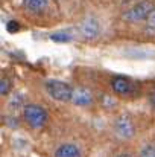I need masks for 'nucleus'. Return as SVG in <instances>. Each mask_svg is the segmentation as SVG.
<instances>
[{
    "instance_id": "obj_3",
    "label": "nucleus",
    "mask_w": 155,
    "mask_h": 157,
    "mask_svg": "<svg viewBox=\"0 0 155 157\" xmlns=\"http://www.w3.org/2000/svg\"><path fill=\"white\" fill-rule=\"evenodd\" d=\"M111 133L120 142H129L137 134V125L129 114H117L111 122Z\"/></svg>"
},
{
    "instance_id": "obj_6",
    "label": "nucleus",
    "mask_w": 155,
    "mask_h": 157,
    "mask_svg": "<svg viewBox=\"0 0 155 157\" xmlns=\"http://www.w3.org/2000/svg\"><path fill=\"white\" fill-rule=\"evenodd\" d=\"M109 89L117 98H131L137 92V86L132 79L123 75H116L109 79Z\"/></svg>"
},
{
    "instance_id": "obj_12",
    "label": "nucleus",
    "mask_w": 155,
    "mask_h": 157,
    "mask_svg": "<svg viewBox=\"0 0 155 157\" xmlns=\"http://www.w3.org/2000/svg\"><path fill=\"white\" fill-rule=\"evenodd\" d=\"M143 31L148 35H155V9L148 15V18L143 23Z\"/></svg>"
},
{
    "instance_id": "obj_11",
    "label": "nucleus",
    "mask_w": 155,
    "mask_h": 157,
    "mask_svg": "<svg viewBox=\"0 0 155 157\" xmlns=\"http://www.w3.org/2000/svg\"><path fill=\"white\" fill-rule=\"evenodd\" d=\"M12 86H14L12 78H9V76H6V75H3V76L0 78V95H2V98L11 95Z\"/></svg>"
},
{
    "instance_id": "obj_5",
    "label": "nucleus",
    "mask_w": 155,
    "mask_h": 157,
    "mask_svg": "<svg viewBox=\"0 0 155 157\" xmlns=\"http://www.w3.org/2000/svg\"><path fill=\"white\" fill-rule=\"evenodd\" d=\"M76 34L84 41H94L102 34V25L98 17L85 15L76 26Z\"/></svg>"
},
{
    "instance_id": "obj_14",
    "label": "nucleus",
    "mask_w": 155,
    "mask_h": 157,
    "mask_svg": "<svg viewBox=\"0 0 155 157\" xmlns=\"http://www.w3.org/2000/svg\"><path fill=\"white\" fill-rule=\"evenodd\" d=\"M6 28H8V31H9V32H12V34H14V32H18L21 26H20L15 20H11V21L6 25Z\"/></svg>"
},
{
    "instance_id": "obj_1",
    "label": "nucleus",
    "mask_w": 155,
    "mask_h": 157,
    "mask_svg": "<svg viewBox=\"0 0 155 157\" xmlns=\"http://www.w3.org/2000/svg\"><path fill=\"white\" fill-rule=\"evenodd\" d=\"M21 119L31 130H41L49 122V111L37 102H28L21 107Z\"/></svg>"
},
{
    "instance_id": "obj_15",
    "label": "nucleus",
    "mask_w": 155,
    "mask_h": 157,
    "mask_svg": "<svg viewBox=\"0 0 155 157\" xmlns=\"http://www.w3.org/2000/svg\"><path fill=\"white\" fill-rule=\"evenodd\" d=\"M148 102H149V105L152 107V110H155V90H152V92L149 93V96H148Z\"/></svg>"
},
{
    "instance_id": "obj_13",
    "label": "nucleus",
    "mask_w": 155,
    "mask_h": 157,
    "mask_svg": "<svg viewBox=\"0 0 155 157\" xmlns=\"http://www.w3.org/2000/svg\"><path fill=\"white\" fill-rule=\"evenodd\" d=\"M50 38L56 43H67V41H72L73 40V34H70L68 31H61V32H55L52 34Z\"/></svg>"
},
{
    "instance_id": "obj_8",
    "label": "nucleus",
    "mask_w": 155,
    "mask_h": 157,
    "mask_svg": "<svg viewBox=\"0 0 155 157\" xmlns=\"http://www.w3.org/2000/svg\"><path fill=\"white\" fill-rule=\"evenodd\" d=\"M53 157H82L81 147L73 142H62L55 147Z\"/></svg>"
},
{
    "instance_id": "obj_2",
    "label": "nucleus",
    "mask_w": 155,
    "mask_h": 157,
    "mask_svg": "<svg viewBox=\"0 0 155 157\" xmlns=\"http://www.w3.org/2000/svg\"><path fill=\"white\" fill-rule=\"evenodd\" d=\"M155 9V3L152 0H138L128 6L122 12V20L128 25H138L145 23L148 15Z\"/></svg>"
},
{
    "instance_id": "obj_9",
    "label": "nucleus",
    "mask_w": 155,
    "mask_h": 157,
    "mask_svg": "<svg viewBox=\"0 0 155 157\" xmlns=\"http://www.w3.org/2000/svg\"><path fill=\"white\" fill-rule=\"evenodd\" d=\"M21 5H23L24 11H28L29 14L40 15L47 11L49 0H21Z\"/></svg>"
},
{
    "instance_id": "obj_16",
    "label": "nucleus",
    "mask_w": 155,
    "mask_h": 157,
    "mask_svg": "<svg viewBox=\"0 0 155 157\" xmlns=\"http://www.w3.org/2000/svg\"><path fill=\"white\" fill-rule=\"evenodd\" d=\"M114 157H134L132 154H128V153H120V154H117V156Z\"/></svg>"
},
{
    "instance_id": "obj_7",
    "label": "nucleus",
    "mask_w": 155,
    "mask_h": 157,
    "mask_svg": "<svg viewBox=\"0 0 155 157\" xmlns=\"http://www.w3.org/2000/svg\"><path fill=\"white\" fill-rule=\"evenodd\" d=\"M93 102H94V95H93V92L88 87H85V86H75L72 104L76 105V107H81V108H87Z\"/></svg>"
},
{
    "instance_id": "obj_10",
    "label": "nucleus",
    "mask_w": 155,
    "mask_h": 157,
    "mask_svg": "<svg viewBox=\"0 0 155 157\" xmlns=\"http://www.w3.org/2000/svg\"><path fill=\"white\" fill-rule=\"evenodd\" d=\"M137 157H155V142H145L138 147Z\"/></svg>"
},
{
    "instance_id": "obj_4",
    "label": "nucleus",
    "mask_w": 155,
    "mask_h": 157,
    "mask_svg": "<svg viewBox=\"0 0 155 157\" xmlns=\"http://www.w3.org/2000/svg\"><path fill=\"white\" fill-rule=\"evenodd\" d=\"M44 90L53 101L61 102V104H72L75 86L61 79H46Z\"/></svg>"
}]
</instances>
